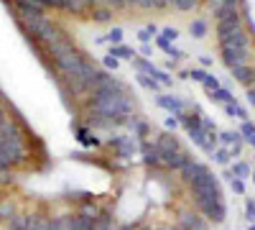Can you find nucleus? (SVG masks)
<instances>
[{
    "instance_id": "20",
    "label": "nucleus",
    "mask_w": 255,
    "mask_h": 230,
    "mask_svg": "<svg viewBox=\"0 0 255 230\" xmlns=\"http://www.w3.org/2000/svg\"><path fill=\"white\" fill-rule=\"evenodd\" d=\"M189 31H191V36H194V38H204L207 36V23H204L202 18H197V20H191Z\"/></svg>"
},
{
    "instance_id": "26",
    "label": "nucleus",
    "mask_w": 255,
    "mask_h": 230,
    "mask_svg": "<svg viewBox=\"0 0 255 230\" xmlns=\"http://www.w3.org/2000/svg\"><path fill=\"white\" fill-rule=\"evenodd\" d=\"M15 215V210H13V205L8 202V200H0V218H13Z\"/></svg>"
},
{
    "instance_id": "48",
    "label": "nucleus",
    "mask_w": 255,
    "mask_h": 230,
    "mask_svg": "<svg viewBox=\"0 0 255 230\" xmlns=\"http://www.w3.org/2000/svg\"><path fill=\"white\" fill-rule=\"evenodd\" d=\"M212 3H220V0H212Z\"/></svg>"
},
{
    "instance_id": "27",
    "label": "nucleus",
    "mask_w": 255,
    "mask_h": 230,
    "mask_svg": "<svg viewBox=\"0 0 255 230\" xmlns=\"http://www.w3.org/2000/svg\"><path fill=\"white\" fill-rule=\"evenodd\" d=\"M202 85H204V90H209V92H215V90L220 87V79H217L215 74H207V77H204V82H202Z\"/></svg>"
},
{
    "instance_id": "21",
    "label": "nucleus",
    "mask_w": 255,
    "mask_h": 230,
    "mask_svg": "<svg viewBox=\"0 0 255 230\" xmlns=\"http://www.w3.org/2000/svg\"><path fill=\"white\" fill-rule=\"evenodd\" d=\"M225 113L230 115V118H240V120H248V113L238 105V102H227L225 105Z\"/></svg>"
},
{
    "instance_id": "31",
    "label": "nucleus",
    "mask_w": 255,
    "mask_h": 230,
    "mask_svg": "<svg viewBox=\"0 0 255 230\" xmlns=\"http://www.w3.org/2000/svg\"><path fill=\"white\" fill-rule=\"evenodd\" d=\"M41 5H51V8H67V0H41Z\"/></svg>"
},
{
    "instance_id": "30",
    "label": "nucleus",
    "mask_w": 255,
    "mask_h": 230,
    "mask_svg": "<svg viewBox=\"0 0 255 230\" xmlns=\"http://www.w3.org/2000/svg\"><path fill=\"white\" fill-rule=\"evenodd\" d=\"M215 159H217V164H227L230 161V151L227 149H217L215 151Z\"/></svg>"
},
{
    "instance_id": "43",
    "label": "nucleus",
    "mask_w": 255,
    "mask_h": 230,
    "mask_svg": "<svg viewBox=\"0 0 255 230\" xmlns=\"http://www.w3.org/2000/svg\"><path fill=\"white\" fill-rule=\"evenodd\" d=\"M95 18H97V20H108L110 15H108V10H97V13H95Z\"/></svg>"
},
{
    "instance_id": "32",
    "label": "nucleus",
    "mask_w": 255,
    "mask_h": 230,
    "mask_svg": "<svg viewBox=\"0 0 255 230\" xmlns=\"http://www.w3.org/2000/svg\"><path fill=\"white\" fill-rule=\"evenodd\" d=\"M10 164H13V159H10L8 154H3V151H0V172H3V169H8Z\"/></svg>"
},
{
    "instance_id": "28",
    "label": "nucleus",
    "mask_w": 255,
    "mask_h": 230,
    "mask_svg": "<svg viewBox=\"0 0 255 230\" xmlns=\"http://www.w3.org/2000/svg\"><path fill=\"white\" fill-rule=\"evenodd\" d=\"M158 46H161V49H163V51H168V54H171V56H179V54H181V51H179V49H174V46H171V44H168V41H166V38H163V36H158Z\"/></svg>"
},
{
    "instance_id": "42",
    "label": "nucleus",
    "mask_w": 255,
    "mask_h": 230,
    "mask_svg": "<svg viewBox=\"0 0 255 230\" xmlns=\"http://www.w3.org/2000/svg\"><path fill=\"white\" fill-rule=\"evenodd\" d=\"M248 102L255 108V87H250V90H248Z\"/></svg>"
},
{
    "instance_id": "2",
    "label": "nucleus",
    "mask_w": 255,
    "mask_h": 230,
    "mask_svg": "<svg viewBox=\"0 0 255 230\" xmlns=\"http://www.w3.org/2000/svg\"><path fill=\"white\" fill-rule=\"evenodd\" d=\"M156 146H158V151H161L163 166H168V169L181 172L184 166L191 161V156L181 149V143H179L176 136H171V133H161V136L156 138Z\"/></svg>"
},
{
    "instance_id": "25",
    "label": "nucleus",
    "mask_w": 255,
    "mask_h": 230,
    "mask_svg": "<svg viewBox=\"0 0 255 230\" xmlns=\"http://www.w3.org/2000/svg\"><path fill=\"white\" fill-rule=\"evenodd\" d=\"M153 36H156V26H145V28L138 31V38L143 41V44H148V41H151Z\"/></svg>"
},
{
    "instance_id": "1",
    "label": "nucleus",
    "mask_w": 255,
    "mask_h": 230,
    "mask_svg": "<svg viewBox=\"0 0 255 230\" xmlns=\"http://www.w3.org/2000/svg\"><path fill=\"white\" fill-rule=\"evenodd\" d=\"M130 110H133L130 100L118 82L92 92V115H97L95 118L97 123H118L125 115H130Z\"/></svg>"
},
{
    "instance_id": "9",
    "label": "nucleus",
    "mask_w": 255,
    "mask_h": 230,
    "mask_svg": "<svg viewBox=\"0 0 255 230\" xmlns=\"http://www.w3.org/2000/svg\"><path fill=\"white\" fill-rule=\"evenodd\" d=\"M158 105L161 108H166L168 113H174V115H184V110H186V105L179 100V97H171V95H158Z\"/></svg>"
},
{
    "instance_id": "6",
    "label": "nucleus",
    "mask_w": 255,
    "mask_h": 230,
    "mask_svg": "<svg viewBox=\"0 0 255 230\" xmlns=\"http://www.w3.org/2000/svg\"><path fill=\"white\" fill-rule=\"evenodd\" d=\"M220 51H222V61H225L227 69L248 64V49H220Z\"/></svg>"
},
{
    "instance_id": "15",
    "label": "nucleus",
    "mask_w": 255,
    "mask_h": 230,
    "mask_svg": "<svg viewBox=\"0 0 255 230\" xmlns=\"http://www.w3.org/2000/svg\"><path fill=\"white\" fill-rule=\"evenodd\" d=\"M133 67L138 69V74H148V77H156V72H158L148 59H133Z\"/></svg>"
},
{
    "instance_id": "3",
    "label": "nucleus",
    "mask_w": 255,
    "mask_h": 230,
    "mask_svg": "<svg viewBox=\"0 0 255 230\" xmlns=\"http://www.w3.org/2000/svg\"><path fill=\"white\" fill-rule=\"evenodd\" d=\"M18 20H20V26L28 31V36H33V38L49 41V38H54L59 33L44 13H23V15H18Z\"/></svg>"
},
{
    "instance_id": "46",
    "label": "nucleus",
    "mask_w": 255,
    "mask_h": 230,
    "mask_svg": "<svg viewBox=\"0 0 255 230\" xmlns=\"http://www.w3.org/2000/svg\"><path fill=\"white\" fill-rule=\"evenodd\" d=\"M248 230H255V225H250V228H248Z\"/></svg>"
},
{
    "instance_id": "39",
    "label": "nucleus",
    "mask_w": 255,
    "mask_h": 230,
    "mask_svg": "<svg viewBox=\"0 0 255 230\" xmlns=\"http://www.w3.org/2000/svg\"><path fill=\"white\" fill-rule=\"evenodd\" d=\"M176 125H179V120H174V118H166V128H168V131H171V128L176 131Z\"/></svg>"
},
{
    "instance_id": "7",
    "label": "nucleus",
    "mask_w": 255,
    "mask_h": 230,
    "mask_svg": "<svg viewBox=\"0 0 255 230\" xmlns=\"http://www.w3.org/2000/svg\"><path fill=\"white\" fill-rule=\"evenodd\" d=\"M179 228H181V230H207V220L199 218L197 213H181Z\"/></svg>"
},
{
    "instance_id": "23",
    "label": "nucleus",
    "mask_w": 255,
    "mask_h": 230,
    "mask_svg": "<svg viewBox=\"0 0 255 230\" xmlns=\"http://www.w3.org/2000/svg\"><path fill=\"white\" fill-rule=\"evenodd\" d=\"M138 82L145 87V90H153V92H158V82L153 79V77H148V74H138Z\"/></svg>"
},
{
    "instance_id": "24",
    "label": "nucleus",
    "mask_w": 255,
    "mask_h": 230,
    "mask_svg": "<svg viewBox=\"0 0 255 230\" xmlns=\"http://www.w3.org/2000/svg\"><path fill=\"white\" fill-rule=\"evenodd\" d=\"M197 3H199V0H174V8L186 13V10H194V5H197Z\"/></svg>"
},
{
    "instance_id": "11",
    "label": "nucleus",
    "mask_w": 255,
    "mask_h": 230,
    "mask_svg": "<svg viewBox=\"0 0 255 230\" xmlns=\"http://www.w3.org/2000/svg\"><path fill=\"white\" fill-rule=\"evenodd\" d=\"M69 225L72 230H95V218H87V215H69Z\"/></svg>"
},
{
    "instance_id": "44",
    "label": "nucleus",
    "mask_w": 255,
    "mask_h": 230,
    "mask_svg": "<svg viewBox=\"0 0 255 230\" xmlns=\"http://www.w3.org/2000/svg\"><path fill=\"white\" fill-rule=\"evenodd\" d=\"M8 123V118H5V113H3V108H0V128H3V125Z\"/></svg>"
},
{
    "instance_id": "12",
    "label": "nucleus",
    "mask_w": 255,
    "mask_h": 230,
    "mask_svg": "<svg viewBox=\"0 0 255 230\" xmlns=\"http://www.w3.org/2000/svg\"><path fill=\"white\" fill-rule=\"evenodd\" d=\"M113 146H118L123 156H130V154L135 151V143H133V138H128V136H118V138H113Z\"/></svg>"
},
{
    "instance_id": "38",
    "label": "nucleus",
    "mask_w": 255,
    "mask_h": 230,
    "mask_svg": "<svg viewBox=\"0 0 255 230\" xmlns=\"http://www.w3.org/2000/svg\"><path fill=\"white\" fill-rule=\"evenodd\" d=\"M245 207H248V218H250V220H255V202H253V200H248V205H245Z\"/></svg>"
},
{
    "instance_id": "14",
    "label": "nucleus",
    "mask_w": 255,
    "mask_h": 230,
    "mask_svg": "<svg viewBox=\"0 0 255 230\" xmlns=\"http://www.w3.org/2000/svg\"><path fill=\"white\" fill-rule=\"evenodd\" d=\"M118 225H115V220H113V215H108V213H100L97 218H95V230H115Z\"/></svg>"
},
{
    "instance_id": "10",
    "label": "nucleus",
    "mask_w": 255,
    "mask_h": 230,
    "mask_svg": "<svg viewBox=\"0 0 255 230\" xmlns=\"http://www.w3.org/2000/svg\"><path fill=\"white\" fill-rule=\"evenodd\" d=\"M33 215H23V213H15L13 218H8V228L10 230H31Z\"/></svg>"
},
{
    "instance_id": "5",
    "label": "nucleus",
    "mask_w": 255,
    "mask_h": 230,
    "mask_svg": "<svg viewBox=\"0 0 255 230\" xmlns=\"http://www.w3.org/2000/svg\"><path fill=\"white\" fill-rule=\"evenodd\" d=\"M217 41H220V49H248V33L243 26L217 33Z\"/></svg>"
},
{
    "instance_id": "22",
    "label": "nucleus",
    "mask_w": 255,
    "mask_h": 230,
    "mask_svg": "<svg viewBox=\"0 0 255 230\" xmlns=\"http://www.w3.org/2000/svg\"><path fill=\"white\" fill-rule=\"evenodd\" d=\"M209 97L217 100V102H222V105H227V102H235V100H232V95H230L225 87H217L215 92H209Z\"/></svg>"
},
{
    "instance_id": "41",
    "label": "nucleus",
    "mask_w": 255,
    "mask_h": 230,
    "mask_svg": "<svg viewBox=\"0 0 255 230\" xmlns=\"http://www.w3.org/2000/svg\"><path fill=\"white\" fill-rule=\"evenodd\" d=\"M105 64H108L110 69H115V67H118V59H115V56H108V59H105Z\"/></svg>"
},
{
    "instance_id": "17",
    "label": "nucleus",
    "mask_w": 255,
    "mask_h": 230,
    "mask_svg": "<svg viewBox=\"0 0 255 230\" xmlns=\"http://www.w3.org/2000/svg\"><path fill=\"white\" fill-rule=\"evenodd\" d=\"M240 136L253 146V149H255V125L253 123H248V120H243V125H240Z\"/></svg>"
},
{
    "instance_id": "16",
    "label": "nucleus",
    "mask_w": 255,
    "mask_h": 230,
    "mask_svg": "<svg viewBox=\"0 0 255 230\" xmlns=\"http://www.w3.org/2000/svg\"><path fill=\"white\" fill-rule=\"evenodd\" d=\"M31 230H54V220L51 218H44V215H33Z\"/></svg>"
},
{
    "instance_id": "45",
    "label": "nucleus",
    "mask_w": 255,
    "mask_h": 230,
    "mask_svg": "<svg viewBox=\"0 0 255 230\" xmlns=\"http://www.w3.org/2000/svg\"><path fill=\"white\" fill-rule=\"evenodd\" d=\"M100 3H108V0H90V5H100Z\"/></svg>"
},
{
    "instance_id": "35",
    "label": "nucleus",
    "mask_w": 255,
    "mask_h": 230,
    "mask_svg": "<svg viewBox=\"0 0 255 230\" xmlns=\"http://www.w3.org/2000/svg\"><path fill=\"white\" fill-rule=\"evenodd\" d=\"M108 5H113L115 10H120V8H125V5H128V0H108Z\"/></svg>"
},
{
    "instance_id": "47",
    "label": "nucleus",
    "mask_w": 255,
    "mask_h": 230,
    "mask_svg": "<svg viewBox=\"0 0 255 230\" xmlns=\"http://www.w3.org/2000/svg\"><path fill=\"white\" fill-rule=\"evenodd\" d=\"M250 177H253V182H255V174H250Z\"/></svg>"
},
{
    "instance_id": "36",
    "label": "nucleus",
    "mask_w": 255,
    "mask_h": 230,
    "mask_svg": "<svg viewBox=\"0 0 255 230\" xmlns=\"http://www.w3.org/2000/svg\"><path fill=\"white\" fill-rule=\"evenodd\" d=\"M133 5H138V8H153V0H133Z\"/></svg>"
},
{
    "instance_id": "19",
    "label": "nucleus",
    "mask_w": 255,
    "mask_h": 230,
    "mask_svg": "<svg viewBox=\"0 0 255 230\" xmlns=\"http://www.w3.org/2000/svg\"><path fill=\"white\" fill-rule=\"evenodd\" d=\"M232 177L248 179V177H250V164H245V161H235V164H232Z\"/></svg>"
},
{
    "instance_id": "13",
    "label": "nucleus",
    "mask_w": 255,
    "mask_h": 230,
    "mask_svg": "<svg viewBox=\"0 0 255 230\" xmlns=\"http://www.w3.org/2000/svg\"><path fill=\"white\" fill-rule=\"evenodd\" d=\"M230 72H232V77H235L238 82H243V85H250V82H253V74H255L248 64H240V67L230 69Z\"/></svg>"
},
{
    "instance_id": "34",
    "label": "nucleus",
    "mask_w": 255,
    "mask_h": 230,
    "mask_svg": "<svg viewBox=\"0 0 255 230\" xmlns=\"http://www.w3.org/2000/svg\"><path fill=\"white\" fill-rule=\"evenodd\" d=\"M166 41H176V36H179V31L176 28H163V33H161Z\"/></svg>"
},
{
    "instance_id": "37",
    "label": "nucleus",
    "mask_w": 255,
    "mask_h": 230,
    "mask_svg": "<svg viewBox=\"0 0 255 230\" xmlns=\"http://www.w3.org/2000/svg\"><path fill=\"white\" fill-rule=\"evenodd\" d=\"M204 77H207V72H202V69H194V72H191V79H197V82H204Z\"/></svg>"
},
{
    "instance_id": "33",
    "label": "nucleus",
    "mask_w": 255,
    "mask_h": 230,
    "mask_svg": "<svg viewBox=\"0 0 255 230\" xmlns=\"http://www.w3.org/2000/svg\"><path fill=\"white\" fill-rule=\"evenodd\" d=\"M232 190H235L238 195H243V192H245V184H243V179H238V177H232Z\"/></svg>"
},
{
    "instance_id": "40",
    "label": "nucleus",
    "mask_w": 255,
    "mask_h": 230,
    "mask_svg": "<svg viewBox=\"0 0 255 230\" xmlns=\"http://www.w3.org/2000/svg\"><path fill=\"white\" fill-rule=\"evenodd\" d=\"M168 3H174V0H153V8H166Z\"/></svg>"
},
{
    "instance_id": "29",
    "label": "nucleus",
    "mask_w": 255,
    "mask_h": 230,
    "mask_svg": "<svg viewBox=\"0 0 255 230\" xmlns=\"http://www.w3.org/2000/svg\"><path fill=\"white\" fill-rule=\"evenodd\" d=\"M105 38H108L113 46H115V44H120V41H123V28H113V31H110L108 36H105Z\"/></svg>"
},
{
    "instance_id": "18",
    "label": "nucleus",
    "mask_w": 255,
    "mask_h": 230,
    "mask_svg": "<svg viewBox=\"0 0 255 230\" xmlns=\"http://www.w3.org/2000/svg\"><path fill=\"white\" fill-rule=\"evenodd\" d=\"M110 56H115V59H135V51H133V49H128V46L115 44V46L110 49Z\"/></svg>"
},
{
    "instance_id": "8",
    "label": "nucleus",
    "mask_w": 255,
    "mask_h": 230,
    "mask_svg": "<svg viewBox=\"0 0 255 230\" xmlns=\"http://www.w3.org/2000/svg\"><path fill=\"white\" fill-rule=\"evenodd\" d=\"M140 151H143V159H145L148 166H161V164H163L156 141H153V143H151V141H143V143H140Z\"/></svg>"
},
{
    "instance_id": "4",
    "label": "nucleus",
    "mask_w": 255,
    "mask_h": 230,
    "mask_svg": "<svg viewBox=\"0 0 255 230\" xmlns=\"http://www.w3.org/2000/svg\"><path fill=\"white\" fill-rule=\"evenodd\" d=\"M0 151L8 154L13 159V164L26 156L23 138H20V133L15 131V125H10V123H5L3 128H0Z\"/></svg>"
}]
</instances>
